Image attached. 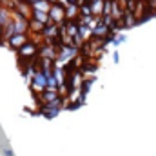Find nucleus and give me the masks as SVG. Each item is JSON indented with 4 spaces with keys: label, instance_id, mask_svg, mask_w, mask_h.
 <instances>
[{
    "label": "nucleus",
    "instance_id": "f8f14e48",
    "mask_svg": "<svg viewBox=\"0 0 156 156\" xmlns=\"http://www.w3.org/2000/svg\"><path fill=\"white\" fill-rule=\"evenodd\" d=\"M125 40H127V37L120 31V33H116V35H115V38H113V42H111V45H113V47H118V45H122Z\"/></svg>",
    "mask_w": 156,
    "mask_h": 156
},
{
    "label": "nucleus",
    "instance_id": "dca6fc26",
    "mask_svg": "<svg viewBox=\"0 0 156 156\" xmlns=\"http://www.w3.org/2000/svg\"><path fill=\"white\" fill-rule=\"evenodd\" d=\"M120 2H123V4H125V2H129V0H120Z\"/></svg>",
    "mask_w": 156,
    "mask_h": 156
},
{
    "label": "nucleus",
    "instance_id": "0eeeda50",
    "mask_svg": "<svg viewBox=\"0 0 156 156\" xmlns=\"http://www.w3.org/2000/svg\"><path fill=\"white\" fill-rule=\"evenodd\" d=\"M109 31H111V29H109L104 22H100V20H98V22H96V26L93 27V37H94V38H104Z\"/></svg>",
    "mask_w": 156,
    "mask_h": 156
},
{
    "label": "nucleus",
    "instance_id": "ddd939ff",
    "mask_svg": "<svg viewBox=\"0 0 156 156\" xmlns=\"http://www.w3.org/2000/svg\"><path fill=\"white\" fill-rule=\"evenodd\" d=\"M113 62H115V64H118V62H120V53H118V51H115V53H113Z\"/></svg>",
    "mask_w": 156,
    "mask_h": 156
},
{
    "label": "nucleus",
    "instance_id": "9d476101",
    "mask_svg": "<svg viewBox=\"0 0 156 156\" xmlns=\"http://www.w3.org/2000/svg\"><path fill=\"white\" fill-rule=\"evenodd\" d=\"M104 2L105 0H93V2H89L94 16H102V13H104Z\"/></svg>",
    "mask_w": 156,
    "mask_h": 156
},
{
    "label": "nucleus",
    "instance_id": "6e6552de",
    "mask_svg": "<svg viewBox=\"0 0 156 156\" xmlns=\"http://www.w3.org/2000/svg\"><path fill=\"white\" fill-rule=\"evenodd\" d=\"M78 4L76 2H71L66 5V20H76L78 18Z\"/></svg>",
    "mask_w": 156,
    "mask_h": 156
},
{
    "label": "nucleus",
    "instance_id": "7ed1b4c3",
    "mask_svg": "<svg viewBox=\"0 0 156 156\" xmlns=\"http://www.w3.org/2000/svg\"><path fill=\"white\" fill-rule=\"evenodd\" d=\"M27 40H29V35H27V33H15L11 38L5 40V44H7L11 49H18V47L24 45Z\"/></svg>",
    "mask_w": 156,
    "mask_h": 156
},
{
    "label": "nucleus",
    "instance_id": "f257e3e1",
    "mask_svg": "<svg viewBox=\"0 0 156 156\" xmlns=\"http://www.w3.org/2000/svg\"><path fill=\"white\" fill-rule=\"evenodd\" d=\"M16 53H18V58H22V60H33L35 56H38V44L29 38L24 45H20L16 49Z\"/></svg>",
    "mask_w": 156,
    "mask_h": 156
},
{
    "label": "nucleus",
    "instance_id": "4468645a",
    "mask_svg": "<svg viewBox=\"0 0 156 156\" xmlns=\"http://www.w3.org/2000/svg\"><path fill=\"white\" fill-rule=\"evenodd\" d=\"M2 153H4V156H13V151H11L9 147H5V149H4Z\"/></svg>",
    "mask_w": 156,
    "mask_h": 156
},
{
    "label": "nucleus",
    "instance_id": "39448f33",
    "mask_svg": "<svg viewBox=\"0 0 156 156\" xmlns=\"http://www.w3.org/2000/svg\"><path fill=\"white\" fill-rule=\"evenodd\" d=\"M13 22H15V31L16 33H27L29 31V18L20 16V15H15L13 16Z\"/></svg>",
    "mask_w": 156,
    "mask_h": 156
},
{
    "label": "nucleus",
    "instance_id": "423d86ee",
    "mask_svg": "<svg viewBox=\"0 0 156 156\" xmlns=\"http://www.w3.org/2000/svg\"><path fill=\"white\" fill-rule=\"evenodd\" d=\"M29 18L31 20H37L40 24H49L51 22V18H49V13L47 11H38V9H31V15H29Z\"/></svg>",
    "mask_w": 156,
    "mask_h": 156
},
{
    "label": "nucleus",
    "instance_id": "1a4fd4ad",
    "mask_svg": "<svg viewBox=\"0 0 156 156\" xmlns=\"http://www.w3.org/2000/svg\"><path fill=\"white\" fill-rule=\"evenodd\" d=\"M78 35L83 40H89L93 37V27H89L87 24H78Z\"/></svg>",
    "mask_w": 156,
    "mask_h": 156
},
{
    "label": "nucleus",
    "instance_id": "20e7f679",
    "mask_svg": "<svg viewBox=\"0 0 156 156\" xmlns=\"http://www.w3.org/2000/svg\"><path fill=\"white\" fill-rule=\"evenodd\" d=\"M120 20L123 22L125 29H129V27H134V26H136V20H138V16L134 15V11H131V9H127V7H123Z\"/></svg>",
    "mask_w": 156,
    "mask_h": 156
},
{
    "label": "nucleus",
    "instance_id": "9b49d317",
    "mask_svg": "<svg viewBox=\"0 0 156 156\" xmlns=\"http://www.w3.org/2000/svg\"><path fill=\"white\" fill-rule=\"evenodd\" d=\"M31 5V9H38V11H49V5H51V2L49 0H37V2H33V4H29Z\"/></svg>",
    "mask_w": 156,
    "mask_h": 156
},
{
    "label": "nucleus",
    "instance_id": "f03ea898",
    "mask_svg": "<svg viewBox=\"0 0 156 156\" xmlns=\"http://www.w3.org/2000/svg\"><path fill=\"white\" fill-rule=\"evenodd\" d=\"M49 18H51V22H55V24H64L66 22V5H62L60 2H53L51 5H49Z\"/></svg>",
    "mask_w": 156,
    "mask_h": 156
},
{
    "label": "nucleus",
    "instance_id": "2eb2a0df",
    "mask_svg": "<svg viewBox=\"0 0 156 156\" xmlns=\"http://www.w3.org/2000/svg\"><path fill=\"white\" fill-rule=\"evenodd\" d=\"M49 2H51V4H53V2H58V0H49Z\"/></svg>",
    "mask_w": 156,
    "mask_h": 156
}]
</instances>
